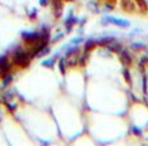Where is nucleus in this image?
Wrapping results in <instances>:
<instances>
[{
	"instance_id": "6ab92c4d",
	"label": "nucleus",
	"mask_w": 148,
	"mask_h": 146,
	"mask_svg": "<svg viewBox=\"0 0 148 146\" xmlns=\"http://www.w3.org/2000/svg\"><path fill=\"white\" fill-rule=\"evenodd\" d=\"M147 50H148V48H147Z\"/></svg>"
},
{
	"instance_id": "9b49d317",
	"label": "nucleus",
	"mask_w": 148,
	"mask_h": 146,
	"mask_svg": "<svg viewBox=\"0 0 148 146\" xmlns=\"http://www.w3.org/2000/svg\"><path fill=\"white\" fill-rule=\"evenodd\" d=\"M12 81H13V74L12 73L4 76V77H3V86H5V87L9 86V85L12 84Z\"/></svg>"
},
{
	"instance_id": "f3484780",
	"label": "nucleus",
	"mask_w": 148,
	"mask_h": 146,
	"mask_svg": "<svg viewBox=\"0 0 148 146\" xmlns=\"http://www.w3.org/2000/svg\"><path fill=\"white\" fill-rule=\"evenodd\" d=\"M146 4H147V8H148V0H146Z\"/></svg>"
},
{
	"instance_id": "7ed1b4c3",
	"label": "nucleus",
	"mask_w": 148,
	"mask_h": 146,
	"mask_svg": "<svg viewBox=\"0 0 148 146\" xmlns=\"http://www.w3.org/2000/svg\"><path fill=\"white\" fill-rule=\"evenodd\" d=\"M21 38H22V41L25 42L26 44L33 46L36 42L40 41V39L43 38V35H42L40 31H23V33L21 34ZM44 38H47V37H44Z\"/></svg>"
},
{
	"instance_id": "423d86ee",
	"label": "nucleus",
	"mask_w": 148,
	"mask_h": 146,
	"mask_svg": "<svg viewBox=\"0 0 148 146\" xmlns=\"http://www.w3.org/2000/svg\"><path fill=\"white\" fill-rule=\"evenodd\" d=\"M97 47V41H96V38H87L86 41L83 42V51L84 52H91V51H94L95 48Z\"/></svg>"
},
{
	"instance_id": "1a4fd4ad",
	"label": "nucleus",
	"mask_w": 148,
	"mask_h": 146,
	"mask_svg": "<svg viewBox=\"0 0 148 146\" xmlns=\"http://www.w3.org/2000/svg\"><path fill=\"white\" fill-rule=\"evenodd\" d=\"M42 65L46 68H53L56 65V57L52 56V57H48V59H44L42 62Z\"/></svg>"
},
{
	"instance_id": "f03ea898",
	"label": "nucleus",
	"mask_w": 148,
	"mask_h": 146,
	"mask_svg": "<svg viewBox=\"0 0 148 146\" xmlns=\"http://www.w3.org/2000/svg\"><path fill=\"white\" fill-rule=\"evenodd\" d=\"M100 24H101V25H114L120 29H129L130 25H131L129 20L120 18V17H114V16H110V15H105L104 17L101 18Z\"/></svg>"
},
{
	"instance_id": "a211bd4d",
	"label": "nucleus",
	"mask_w": 148,
	"mask_h": 146,
	"mask_svg": "<svg viewBox=\"0 0 148 146\" xmlns=\"http://www.w3.org/2000/svg\"><path fill=\"white\" fill-rule=\"evenodd\" d=\"M64 1H73V0H64Z\"/></svg>"
},
{
	"instance_id": "6e6552de",
	"label": "nucleus",
	"mask_w": 148,
	"mask_h": 146,
	"mask_svg": "<svg viewBox=\"0 0 148 146\" xmlns=\"http://www.w3.org/2000/svg\"><path fill=\"white\" fill-rule=\"evenodd\" d=\"M129 132H130L134 137H138V138L144 136V129L142 128V127L136 125V124H129Z\"/></svg>"
},
{
	"instance_id": "39448f33",
	"label": "nucleus",
	"mask_w": 148,
	"mask_h": 146,
	"mask_svg": "<svg viewBox=\"0 0 148 146\" xmlns=\"http://www.w3.org/2000/svg\"><path fill=\"white\" fill-rule=\"evenodd\" d=\"M78 24H79V18L77 17V16H74L73 13H69V16H68L64 21V26H65V29H66V33H69L74 26L78 25Z\"/></svg>"
},
{
	"instance_id": "f257e3e1",
	"label": "nucleus",
	"mask_w": 148,
	"mask_h": 146,
	"mask_svg": "<svg viewBox=\"0 0 148 146\" xmlns=\"http://www.w3.org/2000/svg\"><path fill=\"white\" fill-rule=\"evenodd\" d=\"M31 59H33V56H31L30 51H26V50L18 47V48H16L14 51H13L12 64L16 65V67H20V68H26L30 64Z\"/></svg>"
},
{
	"instance_id": "f8f14e48",
	"label": "nucleus",
	"mask_w": 148,
	"mask_h": 146,
	"mask_svg": "<svg viewBox=\"0 0 148 146\" xmlns=\"http://www.w3.org/2000/svg\"><path fill=\"white\" fill-rule=\"evenodd\" d=\"M65 35H66V30H65V31H62V33H59L56 37H53V38H52V43H57V42H59V41H61V39L64 38Z\"/></svg>"
},
{
	"instance_id": "20e7f679",
	"label": "nucleus",
	"mask_w": 148,
	"mask_h": 146,
	"mask_svg": "<svg viewBox=\"0 0 148 146\" xmlns=\"http://www.w3.org/2000/svg\"><path fill=\"white\" fill-rule=\"evenodd\" d=\"M117 56H118V60L122 63L123 67H131V65H133L134 55H133V52H131V50H127L123 47V48L117 54Z\"/></svg>"
},
{
	"instance_id": "2eb2a0df",
	"label": "nucleus",
	"mask_w": 148,
	"mask_h": 146,
	"mask_svg": "<svg viewBox=\"0 0 148 146\" xmlns=\"http://www.w3.org/2000/svg\"><path fill=\"white\" fill-rule=\"evenodd\" d=\"M49 3H51V0H39L40 7H47V5H49Z\"/></svg>"
},
{
	"instance_id": "4468645a",
	"label": "nucleus",
	"mask_w": 148,
	"mask_h": 146,
	"mask_svg": "<svg viewBox=\"0 0 148 146\" xmlns=\"http://www.w3.org/2000/svg\"><path fill=\"white\" fill-rule=\"evenodd\" d=\"M7 63H9V59H8L7 55H0V67L5 65Z\"/></svg>"
},
{
	"instance_id": "ddd939ff",
	"label": "nucleus",
	"mask_w": 148,
	"mask_h": 146,
	"mask_svg": "<svg viewBox=\"0 0 148 146\" xmlns=\"http://www.w3.org/2000/svg\"><path fill=\"white\" fill-rule=\"evenodd\" d=\"M5 104H7V108H8V111H9V112H14V111L17 110V107H18V104H16V103H9V102H7Z\"/></svg>"
},
{
	"instance_id": "9d476101",
	"label": "nucleus",
	"mask_w": 148,
	"mask_h": 146,
	"mask_svg": "<svg viewBox=\"0 0 148 146\" xmlns=\"http://www.w3.org/2000/svg\"><path fill=\"white\" fill-rule=\"evenodd\" d=\"M59 69H60V72H61L62 74H65V73H66L68 64H66V59H65L64 56H62L61 59L59 60Z\"/></svg>"
},
{
	"instance_id": "dca6fc26",
	"label": "nucleus",
	"mask_w": 148,
	"mask_h": 146,
	"mask_svg": "<svg viewBox=\"0 0 148 146\" xmlns=\"http://www.w3.org/2000/svg\"><path fill=\"white\" fill-rule=\"evenodd\" d=\"M36 13H38V10L36 9H31V13H29V16H30V18H35Z\"/></svg>"
},
{
	"instance_id": "0eeeda50",
	"label": "nucleus",
	"mask_w": 148,
	"mask_h": 146,
	"mask_svg": "<svg viewBox=\"0 0 148 146\" xmlns=\"http://www.w3.org/2000/svg\"><path fill=\"white\" fill-rule=\"evenodd\" d=\"M148 48V44H146L144 42L142 41H133L130 43V50L135 52H143Z\"/></svg>"
}]
</instances>
